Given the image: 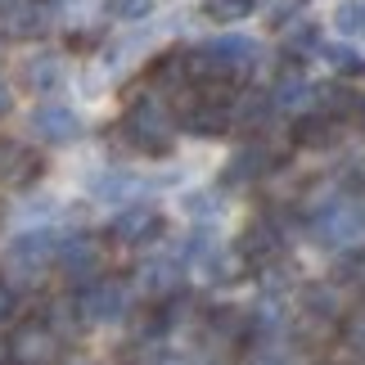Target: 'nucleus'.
Instances as JSON below:
<instances>
[{
    "mask_svg": "<svg viewBox=\"0 0 365 365\" xmlns=\"http://www.w3.org/2000/svg\"><path fill=\"white\" fill-rule=\"evenodd\" d=\"M257 59H262V46L252 36H217V41H203L199 50L185 54V73H190V81L217 86V81L248 77L257 68Z\"/></svg>",
    "mask_w": 365,
    "mask_h": 365,
    "instance_id": "f257e3e1",
    "label": "nucleus"
},
{
    "mask_svg": "<svg viewBox=\"0 0 365 365\" xmlns=\"http://www.w3.org/2000/svg\"><path fill=\"white\" fill-rule=\"evenodd\" d=\"M312 240L329 252L365 248V199H329L312 217Z\"/></svg>",
    "mask_w": 365,
    "mask_h": 365,
    "instance_id": "f03ea898",
    "label": "nucleus"
},
{
    "mask_svg": "<svg viewBox=\"0 0 365 365\" xmlns=\"http://www.w3.org/2000/svg\"><path fill=\"white\" fill-rule=\"evenodd\" d=\"M59 230H23L9 240V252H5V275L9 284H36L41 275L54 266V252H59Z\"/></svg>",
    "mask_w": 365,
    "mask_h": 365,
    "instance_id": "7ed1b4c3",
    "label": "nucleus"
},
{
    "mask_svg": "<svg viewBox=\"0 0 365 365\" xmlns=\"http://www.w3.org/2000/svg\"><path fill=\"white\" fill-rule=\"evenodd\" d=\"M122 131H126V140H131L140 153H167L172 140H176V122H172V113H167V104L140 100V104H131Z\"/></svg>",
    "mask_w": 365,
    "mask_h": 365,
    "instance_id": "20e7f679",
    "label": "nucleus"
},
{
    "mask_svg": "<svg viewBox=\"0 0 365 365\" xmlns=\"http://www.w3.org/2000/svg\"><path fill=\"white\" fill-rule=\"evenodd\" d=\"M77 312H81V325H118V320L131 312V289H126L122 279L95 275L91 284H81V293H77Z\"/></svg>",
    "mask_w": 365,
    "mask_h": 365,
    "instance_id": "39448f33",
    "label": "nucleus"
},
{
    "mask_svg": "<svg viewBox=\"0 0 365 365\" xmlns=\"http://www.w3.org/2000/svg\"><path fill=\"white\" fill-rule=\"evenodd\" d=\"M9 356L19 365H54L59 361V334L50 329V320H27V325L14 329Z\"/></svg>",
    "mask_w": 365,
    "mask_h": 365,
    "instance_id": "423d86ee",
    "label": "nucleus"
},
{
    "mask_svg": "<svg viewBox=\"0 0 365 365\" xmlns=\"http://www.w3.org/2000/svg\"><path fill=\"white\" fill-rule=\"evenodd\" d=\"M54 266L73 279V284H91L104 266V252L91 235H63L59 240V252H54Z\"/></svg>",
    "mask_w": 365,
    "mask_h": 365,
    "instance_id": "0eeeda50",
    "label": "nucleus"
},
{
    "mask_svg": "<svg viewBox=\"0 0 365 365\" xmlns=\"http://www.w3.org/2000/svg\"><path fill=\"white\" fill-rule=\"evenodd\" d=\"M46 27H50V5H41V0H0V36L27 41V36H41Z\"/></svg>",
    "mask_w": 365,
    "mask_h": 365,
    "instance_id": "6e6552de",
    "label": "nucleus"
},
{
    "mask_svg": "<svg viewBox=\"0 0 365 365\" xmlns=\"http://www.w3.org/2000/svg\"><path fill=\"white\" fill-rule=\"evenodd\" d=\"M279 248H284V235H279V226L271 217H257V221H248L244 235H240V257L248 266H266V262H275L279 257Z\"/></svg>",
    "mask_w": 365,
    "mask_h": 365,
    "instance_id": "1a4fd4ad",
    "label": "nucleus"
},
{
    "mask_svg": "<svg viewBox=\"0 0 365 365\" xmlns=\"http://www.w3.org/2000/svg\"><path fill=\"white\" fill-rule=\"evenodd\" d=\"M32 131L46 145H73V140H81V118L63 104H41L32 113Z\"/></svg>",
    "mask_w": 365,
    "mask_h": 365,
    "instance_id": "9d476101",
    "label": "nucleus"
},
{
    "mask_svg": "<svg viewBox=\"0 0 365 365\" xmlns=\"http://www.w3.org/2000/svg\"><path fill=\"white\" fill-rule=\"evenodd\" d=\"M158 230H163V217L153 212V207H145V203L122 207V212L113 217V226H108V235H113L118 244H149Z\"/></svg>",
    "mask_w": 365,
    "mask_h": 365,
    "instance_id": "9b49d317",
    "label": "nucleus"
},
{
    "mask_svg": "<svg viewBox=\"0 0 365 365\" xmlns=\"http://www.w3.org/2000/svg\"><path fill=\"white\" fill-rule=\"evenodd\" d=\"M41 176V158L27 145H19V140H5L0 145V185H9V190H23V185H32V180Z\"/></svg>",
    "mask_w": 365,
    "mask_h": 365,
    "instance_id": "f8f14e48",
    "label": "nucleus"
},
{
    "mask_svg": "<svg viewBox=\"0 0 365 365\" xmlns=\"http://www.w3.org/2000/svg\"><path fill=\"white\" fill-rule=\"evenodd\" d=\"M185 126L194 135H226V131H235V113H230V100H221V95H212L207 91L199 104L185 113Z\"/></svg>",
    "mask_w": 365,
    "mask_h": 365,
    "instance_id": "ddd939ff",
    "label": "nucleus"
},
{
    "mask_svg": "<svg viewBox=\"0 0 365 365\" xmlns=\"http://www.w3.org/2000/svg\"><path fill=\"white\" fill-rule=\"evenodd\" d=\"M275 167V153L262 145V140H252V145H244L240 153L230 158V167H226V185H257V180L266 176Z\"/></svg>",
    "mask_w": 365,
    "mask_h": 365,
    "instance_id": "4468645a",
    "label": "nucleus"
},
{
    "mask_svg": "<svg viewBox=\"0 0 365 365\" xmlns=\"http://www.w3.org/2000/svg\"><path fill=\"white\" fill-rule=\"evenodd\" d=\"M293 140H298L302 149H334V145L343 140V122H339V113H325V108H316L312 118L298 122Z\"/></svg>",
    "mask_w": 365,
    "mask_h": 365,
    "instance_id": "2eb2a0df",
    "label": "nucleus"
},
{
    "mask_svg": "<svg viewBox=\"0 0 365 365\" xmlns=\"http://www.w3.org/2000/svg\"><path fill=\"white\" fill-rule=\"evenodd\" d=\"M271 108H289V113H298V108H312V81H302L298 68H284V73L275 77Z\"/></svg>",
    "mask_w": 365,
    "mask_h": 365,
    "instance_id": "dca6fc26",
    "label": "nucleus"
},
{
    "mask_svg": "<svg viewBox=\"0 0 365 365\" xmlns=\"http://www.w3.org/2000/svg\"><path fill=\"white\" fill-rule=\"evenodd\" d=\"M140 289L153 293V298H172L180 293V262H145L140 266Z\"/></svg>",
    "mask_w": 365,
    "mask_h": 365,
    "instance_id": "f3484780",
    "label": "nucleus"
},
{
    "mask_svg": "<svg viewBox=\"0 0 365 365\" xmlns=\"http://www.w3.org/2000/svg\"><path fill=\"white\" fill-rule=\"evenodd\" d=\"M230 113H235V126L252 131V126H262V118L271 113V95H262V91H244L240 100H230Z\"/></svg>",
    "mask_w": 365,
    "mask_h": 365,
    "instance_id": "a211bd4d",
    "label": "nucleus"
},
{
    "mask_svg": "<svg viewBox=\"0 0 365 365\" xmlns=\"http://www.w3.org/2000/svg\"><path fill=\"white\" fill-rule=\"evenodd\" d=\"M212 329H217L226 343H244L248 334H252V320L240 316L235 307H217V312H212Z\"/></svg>",
    "mask_w": 365,
    "mask_h": 365,
    "instance_id": "6ab92c4d",
    "label": "nucleus"
},
{
    "mask_svg": "<svg viewBox=\"0 0 365 365\" xmlns=\"http://www.w3.org/2000/svg\"><path fill=\"white\" fill-rule=\"evenodd\" d=\"M27 86H32V91H41V95H46V91H54V86H59V81H63V68H59V59H50V54H41V59H32V63H27Z\"/></svg>",
    "mask_w": 365,
    "mask_h": 365,
    "instance_id": "aec40b11",
    "label": "nucleus"
},
{
    "mask_svg": "<svg viewBox=\"0 0 365 365\" xmlns=\"http://www.w3.org/2000/svg\"><path fill=\"white\" fill-rule=\"evenodd\" d=\"M135 194V180L131 176H122V172H108L95 180V199H104V203H126Z\"/></svg>",
    "mask_w": 365,
    "mask_h": 365,
    "instance_id": "412c9836",
    "label": "nucleus"
},
{
    "mask_svg": "<svg viewBox=\"0 0 365 365\" xmlns=\"http://www.w3.org/2000/svg\"><path fill=\"white\" fill-rule=\"evenodd\" d=\"M252 5H257V0H203V14L212 23H240L252 14Z\"/></svg>",
    "mask_w": 365,
    "mask_h": 365,
    "instance_id": "4be33fe9",
    "label": "nucleus"
},
{
    "mask_svg": "<svg viewBox=\"0 0 365 365\" xmlns=\"http://www.w3.org/2000/svg\"><path fill=\"white\" fill-rule=\"evenodd\" d=\"M334 23H339V32H343V36H356L361 27H365V5H361V0H347V5H339Z\"/></svg>",
    "mask_w": 365,
    "mask_h": 365,
    "instance_id": "5701e85b",
    "label": "nucleus"
},
{
    "mask_svg": "<svg viewBox=\"0 0 365 365\" xmlns=\"http://www.w3.org/2000/svg\"><path fill=\"white\" fill-rule=\"evenodd\" d=\"M108 14L122 19V23H140V19L153 14V0H108Z\"/></svg>",
    "mask_w": 365,
    "mask_h": 365,
    "instance_id": "b1692460",
    "label": "nucleus"
},
{
    "mask_svg": "<svg viewBox=\"0 0 365 365\" xmlns=\"http://www.w3.org/2000/svg\"><path fill=\"white\" fill-rule=\"evenodd\" d=\"M185 212H190V217H207V221H217V217H221V203L212 199V194H190V199H185Z\"/></svg>",
    "mask_w": 365,
    "mask_h": 365,
    "instance_id": "393cba45",
    "label": "nucleus"
},
{
    "mask_svg": "<svg viewBox=\"0 0 365 365\" xmlns=\"http://www.w3.org/2000/svg\"><path fill=\"white\" fill-rule=\"evenodd\" d=\"M325 59H329L334 68H343V73H365V63L356 59L352 50H339V46H329V50H325Z\"/></svg>",
    "mask_w": 365,
    "mask_h": 365,
    "instance_id": "a878e982",
    "label": "nucleus"
},
{
    "mask_svg": "<svg viewBox=\"0 0 365 365\" xmlns=\"http://www.w3.org/2000/svg\"><path fill=\"white\" fill-rule=\"evenodd\" d=\"M248 365H293L284 347H257V352L248 356Z\"/></svg>",
    "mask_w": 365,
    "mask_h": 365,
    "instance_id": "bb28decb",
    "label": "nucleus"
},
{
    "mask_svg": "<svg viewBox=\"0 0 365 365\" xmlns=\"http://www.w3.org/2000/svg\"><path fill=\"white\" fill-rule=\"evenodd\" d=\"M14 312H19V289H14L9 279H0V325H5Z\"/></svg>",
    "mask_w": 365,
    "mask_h": 365,
    "instance_id": "cd10ccee",
    "label": "nucleus"
},
{
    "mask_svg": "<svg viewBox=\"0 0 365 365\" xmlns=\"http://www.w3.org/2000/svg\"><path fill=\"white\" fill-rule=\"evenodd\" d=\"M5 113H9V91L0 86V118H5Z\"/></svg>",
    "mask_w": 365,
    "mask_h": 365,
    "instance_id": "c85d7f7f",
    "label": "nucleus"
},
{
    "mask_svg": "<svg viewBox=\"0 0 365 365\" xmlns=\"http://www.w3.org/2000/svg\"><path fill=\"white\" fill-rule=\"evenodd\" d=\"M54 365H91V361H81V356H63V361H54Z\"/></svg>",
    "mask_w": 365,
    "mask_h": 365,
    "instance_id": "c756f323",
    "label": "nucleus"
},
{
    "mask_svg": "<svg viewBox=\"0 0 365 365\" xmlns=\"http://www.w3.org/2000/svg\"><path fill=\"white\" fill-rule=\"evenodd\" d=\"M361 126H365V104H361Z\"/></svg>",
    "mask_w": 365,
    "mask_h": 365,
    "instance_id": "7c9ffc66",
    "label": "nucleus"
},
{
    "mask_svg": "<svg viewBox=\"0 0 365 365\" xmlns=\"http://www.w3.org/2000/svg\"><path fill=\"white\" fill-rule=\"evenodd\" d=\"M14 365H19V361H14Z\"/></svg>",
    "mask_w": 365,
    "mask_h": 365,
    "instance_id": "2f4dec72",
    "label": "nucleus"
},
{
    "mask_svg": "<svg viewBox=\"0 0 365 365\" xmlns=\"http://www.w3.org/2000/svg\"><path fill=\"white\" fill-rule=\"evenodd\" d=\"M361 32H365V27H361Z\"/></svg>",
    "mask_w": 365,
    "mask_h": 365,
    "instance_id": "473e14b6",
    "label": "nucleus"
}]
</instances>
